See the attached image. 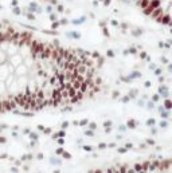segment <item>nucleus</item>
I'll return each mask as SVG.
<instances>
[{
	"mask_svg": "<svg viewBox=\"0 0 172 173\" xmlns=\"http://www.w3.org/2000/svg\"><path fill=\"white\" fill-rule=\"evenodd\" d=\"M88 54L0 23V113L62 106L98 93L101 82Z\"/></svg>",
	"mask_w": 172,
	"mask_h": 173,
	"instance_id": "f257e3e1",
	"label": "nucleus"
},
{
	"mask_svg": "<svg viewBox=\"0 0 172 173\" xmlns=\"http://www.w3.org/2000/svg\"><path fill=\"white\" fill-rule=\"evenodd\" d=\"M165 106H167V109H171L172 103H171V102H169V101H167V102H165Z\"/></svg>",
	"mask_w": 172,
	"mask_h": 173,
	"instance_id": "f03ea898",
	"label": "nucleus"
}]
</instances>
